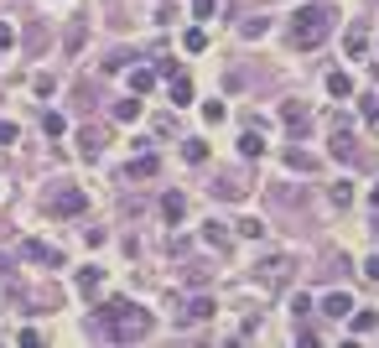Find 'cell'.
I'll return each instance as SVG.
<instances>
[{
	"label": "cell",
	"instance_id": "cell-3",
	"mask_svg": "<svg viewBox=\"0 0 379 348\" xmlns=\"http://www.w3.org/2000/svg\"><path fill=\"white\" fill-rule=\"evenodd\" d=\"M52 208H58L62 219H78V213L89 208V193H83V187H62V193L52 197Z\"/></svg>",
	"mask_w": 379,
	"mask_h": 348
},
{
	"label": "cell",
	"instance_id": "cell-19",
	"mask_svg": "<svg viewBox=\"0 0 379 348\" xmlns=\"http://www.w3.org/2000/svg\"><path fill=\"white\" fill-rule=\"evenodd\" d=\"M332 156H338V162H354V135L338 130V135H332Z\"/></svg>",
	"mask_w": 379,
	"mask_h": 348
},
{
	"label": "cell",
	"instance_id": "cell-25",
	"mask_svg": "<svg viewBox=\"0 0 379 348\" xmlns=\"http://www.w3.org/2000/svg\"><path fill=\"white\" fill-rule=\"evenodd\" d=\"M286 166H291V172H312L317 162H312V156H301V151H286Z\"/></svg>",
	"mask_w": 379,
	"mask_h": 348
},
{
	"label": "cell",
	"instance_id": "cell-7",
	"mask_svg": "<svg viewBox=\"0 0 379 348\" xmlns=\"http://www.w3.org/2000/svg\"><path fill=\"white\" fill-rule=\"evenodd\" d=\"M21 250H26L32 260H42V265H62V250H47V244H36V239H26Z\"/></svg>",
	"mask_w": 379,
	"mask_h": 348
},
{
	"label": "cell",
	"instance_id": "cell-16",
	"mask_svg": "<svg viewBox=\"0 0 379 348\" xmlns=\"http://www.w3.org/2000/svg\"><path fill=\"white\" fill-rule=\"evenodd\" d=\"M281 120H286V130H297V135H301V125H307V109H301V105H281Z\"/></svg>",
	"mask_w": 379,
	"mask_h": 348
},
{
	"label": "cell",
	"instance_id": "cell-29",
	"mask_svg": "<svg viewBox=\"0 0 379 348\" xmlns=\"http://www.w3.org/2000/svg\"><path fill=\"white\" fill-rule=\"evenodd\" d=\"M192 16H198V21H208V16H214V0H192Z\"/></svg>",
	"mask_w": 379,
	"mask_h": 348
},
{
	"label": "cell",
	"instance_id": "cell-23",
	"mask_svg": "<svg viewBox=\"0 0 379 348\" xmlns=\"http://www.w3.org/2000/svg\"><path fill=\"white\" fill-rule=\"evenodd\" d=\"M182 47H187V52H203V47H208V36H203V26H192V32H182Z\"/></svg>",
	"mask_w": 379,
	"mask_h": 348
},
{
	"label": "cell",
	"instance_id": "cell-1",
	"mask_svg": "<svg viewBox=\"0 0 379 348\" xmlns=\"http://www.w3.org/2000/svg\"><path fill=\"white\" fill-rule=\"evenodd\" d=\"M99 323H104V333L109 338H119V343H130V338H146L151 333V317L141 312L135 302H109V307H99Z\"/></svg>",
	"mask_w": 379,
	"mask_h": 348
},
{
	"label": "cell",
	"instance_id": "cell-8",
	"mask_svg": "<svg viewBox=\"0 0 379 348\" xmlns=\"http://www.w3.org/2000/svg\"><path fill=\"white\" fill-rule=\"evenodd\" d=\"M322 312H328V317H348V312H354V296H348V291H332L328 302H322Z\"/></svg>",
	"mask_w": 379,
	"mask_h": 348
},
{
	"label": "cell",
	"instance_id": "cell-4",
	"mask_svg": "<svg viewBox=\"0 0 379 348\" xmlns=\"http://www.w3.org/2000/svg\"><path fill=\"white\" fill-rule=\"evenodd\" d=\"M166 94H172V105H192V99H198V89H192V78H187V73H172Z\"/></svg>",
	"mask_w": 379,
	"mask_h": 348
},
{
	"label": "cell",
	"instance_id": "cell-32",
	"mask_svg": "<svg viewBox=\"0 0 379 348\" xmlns=\"http://www.w3.org/2000/svg\"><path fill=\"white\" fill-rule=\"evenodd\" d=\"M364 276H369V281H379V255H369V260H364Z\"/></svg>",
	"mask_w": 379,
	"mask_h": 348
},
{
	"label": "cell",
	"instance_id": "cell-12",
	"mask_svg": "<svg viewBox=\"0 0 379 348\" xmlns=\"http://www.w3.org/2000/svg\"><path fill=\"white\" fill-rule=\"evenodd\" d=\"M343 52H348V58H364V52H369V36L358 32V26H348V36H343Z\"/></svg>",
	"mask_w": 379,
	"mask_h": 348
},
{
	"label": "cell",
	"instance_id": "cell-22",
	"mask_svg": "<svg viewBox=\"0 0 379 348\" xmlns=\"http://www.w3.org/2000/svg\"><path fill=\"white\" fill-rule=\"evenodd\" d=\"M115 120H141V99H119V105H115Z\"/></svg>",
	"mask_w": 379,
	"mask_h": 348
},
{
	"label": "cell",
	"instance_id": "cell-18",
	"mask_svg": "<svg viewBox=\"0 0 379 348\" xmlns=\"http://www.w3.org/2000/svg\"><path fill=\"white\" fill-rule=\"evenodd\" d=\"M348 327H354V338L374 333V327H379V312H354V323H348Z\"/></svg>",
	"mask_w": 379,
	"mask_h": 348
},
{
	"label": "cell",
	"instance_id": "cell-15",
	"mask_svg": "<svg viewBox=\"0 0 379 348\" xmlns=\"http://www.w3.org/2000/svg\"><path fill=\"white\" fill-rule=\"evenodd\" d=\"M99 281H104V270H94V265H83V270H78V291H83V296H94Z\"/></svg>",
	"mask_w": 379,
	"mask_h": 348
},
{
	"label": "cell",
	"instance_id": "cell-27",
	"mask_svg": "<svg viewBox=\"0 0 379 348\" xmlns=\"http://www.w3.org/2000/svg\"><path fill=\"white\" fill-rule=\"evenodd\" d=\"M364 120L379 130V94H369V99H364Z\"/></svg>",
	"mask_w": 379,
	"mask_h": 348
},
{
	"label": "cell",
	"instance_id": "cell-13",
	"mask_svg": "<svg viewBox=\"0 0 379 348\" xmlns=\"http://www.w3.org/2000/svg\"><path fill=\"white\" fill-rule=\"evenodd\" d=\"M239 151H244L249 162H255V156H265V140H260V130H244V135H239Z\"/></svg>",
	"mask_w": 379,
	"mask_h": 348
},
{
	"label": "cell",
	"instance_id": "cell-24",
	"mask_svg": "<svg viewBox=\"0 0 379 348\" xmlns=\"http://www.w3.org/2000/svg\"><path fill=\"white\" fill-rule=\"evenodd\" d=\"M332 203L348 208V203H354V182H332Z\"/></svg>",
	"mask_w": 379,
	"mask_h": 348
},
{
	"label": "cell",
	"instance_id": "cell-26",
	"mask_svg": "<svg viewBox=\"0 0 379 348\" xmlns=\"http://www.w3.org/2000/svg\"><path fill=\"white\" fill-rule=\"evenodd\" d=\"M203 239H208V244H224V224L208 219V224H203Z\"/></svg>",
	"mask_w": 379,
	"mask_h": 348
},
{
	"label": "cell",
	"instance_id": "cell-33",
	"mask_svg": "<svg viewBox=\"0 0 379 348\" xmlns=\"http://www.w3.org/2000/svg\"><path fill=\"white\" fill-rule=\"evenodd\" d=\"M369 203H374V208H379V187H374V193H369Z\"/></svg>",
	"mask_w": 379,
	"mask_h": 348
},
{
	"label": "cell",
	"instance_id": "cell-28",
	"mask_svg": "<svg viewBox=\"0 0 379 348\" xmlns=\"http://www.w3.org/2000/svg\"><path fill=\"white\" fill-rule=\"evenodd\" d=\"M239 234H244V239H260L265 224H260V219H244V224H239Z\"/></svg>",
	"mask_w": 379,
	"mask_h": 348
},
{
	"label": "cell",
	"instance_id": "cell-10",
	"mask_svg": "<svg viewBox=\"0 0 379 348\" xmlns=\"http://www.w3.org/2000/svg\"><path fill=\"white\" fill-rule=\"evenodd\" d=\"M99 146H104V135H99L94 125H89V130H78V151L89 156V162H94V156H99Z\"/></svg>",
	"mask_w": 379,
	"mask_h": 348
},
{
	"label": "cell",
	"instance_id": "cell-21",
	"mask_svg": "<svg viewBox=\"0 0 379 348\" xmlns=\"http://www.w3.org/2000/svg\"><path fill=\"white\" fill-rule=\"evenodd\" d=\"M224 115H229L224 99H218V105H203V125H224Z\"/></svg>",
	"mask_w": 379,
	"mask_h": 348
},
{
	"label": "cell",
	"instance_id": "cell-9",
	"mask_svg": "<svg viewBox=\"0 0 379 348\" xmlns=\"http://www.w3.org/2000/svg\"><path fill=\"white\" fill-rule=\"evenodd\" d=\"M151 89H156V68H135L130 73V94L141 99V94H151Z\"/></svg>",
	"mask_w": 379,
	"mask_h": 348
},
{
	"label": "cell",
	"instance_id": "cell-2",
	"mask_svg": "<svg viewBox=\"0 0 379 348\" xmlns=\"http://www.w3.org/2000/svg\"><path fill=\"white\" fill-rule=\"evenodd\" d=\"M332 21H338L332 6H301L291 36H297V47H322V42H328V32H332Z\"/></svg>",
	"mask_w": 379,
	"mask_h": 348
},
{
	"label": "cell",
	"instance_id": "cell-20",
	"mask_svg": "<svg viewBox=\"0 0 379 348\" xmlns=\"http://www.w3.org/2000/svg\"><path fill=\"white\" fill-rule=\"evenodd\" d=\"M42 130H47L52 140H62V135H68V120H62V115H42Z\"/></svg>",
	"mask_w": 379,
	"mask_h": 348
},
{
	"label": "cell",
	"instance_id": "cell-11",
	"mask_svg": "<svg viewBox=\"0 0 379 348\" xmlns=\"http://www.w3.org/2000/svg\"><path fill=\"white\" fill-rule=\"evenodd\" d=\"M214 312H218V307H214V296H192V302H187V317H192V323H208Z\"/></svg>",
	"mask_w": 379,
	"mask_h": 348
},
{
	"label": "cell",
	"instance_id": "cell-31",
	"mask_svg": "<svg viewBox=\"0 0 379 348\" xmlns=\"http://www.w3.org/2000/svg\"><path fill=\"white\" fill-rule=\"evenodd\" d=\"M16 42V32H11V21H0V52H5V47Z\"/></svg>",
	"mask_w": 379,
	"mask_h": 348
},
{
	"label": "cell",
	"instance_id": "cell-14",
	"mask_svg": "<svg viewBox=\"0 0 379 348\" xmlns=\"http://www.w3.org/2000/svg\"><path fill=\"white\" fill-rule=\"evenodd\" d=\"M182 162L203 166V162H208V140H182Z\"/></svg>",
	"mask_w": 379,
	"mask_h": 348
},
{
	"label": "cell",
	"instance_id": "cell-5",
	"mask_svg": "<svg viewBox=\"0 0 379 348\" xmlns=\"http://www.w3.org/2000/svg\"><path fill=\"white\" fill-rule=\"evenodd\" d=\"M161 219L166 224H182V219H187V197H182V193H166L161 197Z\"/></svg>",
	"mask_w": 379,
	"mask_h": 348
},
{
	"label": "cell",
	"instance_id": "cell-30",
	"mask_svg": "<svg viewBox=\"0 0 379 348\" xmlns=\"http://www.w3.org/2000/svg\"><path fill=\"white\" fill-rule=\"evenodd\" d=\"M11 140H16V125H11V120H0V146H11Z\"/></svg>",
	"mask_w": 379,
	"mask_h": 348
},
{
	"label": "cell",
	"instance_id": "cell-17",
	"mask_svg": "<svg viewBox=\"0 0 379 348\" xmlns=\"http://www.w3.org/2000/svg\"><path fill=\"white\" fill-rule=\"evenodd\" d=\"M156 172H161V162H156L151 151H146V156H135V162H130V177H156Z\"/></svg>",
	"mask_w": 379,
	"mask_h": 348
},
{
	"label": "cell",
	"instance_id": "cell-6",
	"mask_svg": "<svg viewBox=\"0 0 379 348\" xmlns=\"http://www.w3.org/2000/svg\"><path fill=\"white\" fill-rule=\"evenodd\" d=\"M328 94L332 99H354V73H343V68L328 73Z\"/></svg>",
	"mask_w": 379,
	"mask_h": 348
}]
</instances>
